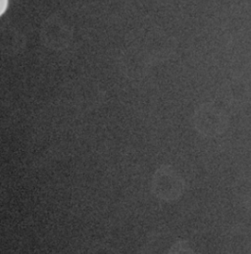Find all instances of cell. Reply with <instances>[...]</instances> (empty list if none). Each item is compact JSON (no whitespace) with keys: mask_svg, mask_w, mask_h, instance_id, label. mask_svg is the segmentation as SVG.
<instances>
[{"mask_svg":"<svg viewBox=\"0 0 251 254\" xmlns=\"http://www.w3.org/2000/svg\"><path fill=\"white\" fill-rule=\"evenodd\" d=\"M185 180L172 165L163 164L153 174L151 191L153 195L168 203L178 201L185 192Z\"/></svg>","mask_w":251,"mask_h":254,"instance_id":"cell-1","label":"cell"},{"mask_svg":"<svg viewBox=\"0 0 251 254\" xmlns=\"http://www.w3.org/2000/svg\"><path fill=\"white\" fill-rule=\"evenodd\" d=\"M248 209L251 213V193L249 195V197H248Z\"/></svg>","mask_w":251,"mask_h":254,"instance_id":"cell-6","label":"cell"},{"mask_svg":"<svg viewBox=\"0 0 251 254\" xmlns=\"http://www.w3.org/2000/svg\"><path fill=\"white\" fill-rule=\"evenodd\" d=\"M225 249L229 254H251V229L244 225L233 227L226 234Z\"/></svg>","mask_w":251,"mask_h":254,"instance_id":"cell-3","label":"cell"},{"mask_svg":"<svg viewBox=\"0 0 251 254\" xmlns=\"http://www.w3.org/2000/svg\"><path fill=\"white\" fill-rule=\"evenodd\" d=\"M194 126L202 135L214 137L226 131L229 127V117L220 108L205 104L196 111Z\"/></svg>","mask_w":251,"mask_h":254,"instance_id":"cell-2","label":"cell"},{"mask_svg":"<svg viewBox=\"0 0 251 254\" xmlns=\"http://www.w3.org/2000/svg\"><path fill=\"white\" fill-rule=\"evenodd\" d=\"M88 254H118V253L111 247L104 245V244H98L93 246L89 252Z\"/></svg>","mask_w":251,"mask_h":254,"instance_id":"cell-5","label":"cell"},{"mask_svg":"<svg viewBox=\"0 0 251 254\" xmlns=\"http://www.w3.org/2000/svg\"><path fill=\"white\" fill-rule=\"evenodd\" d=\"M168 254H200L186 240L177 241L170 249Z\"/></svg>","mask_w":251,"mask_h":254,"instance_id":"cell-4","label":"cell"}]
</instances>
